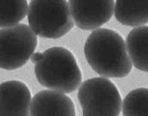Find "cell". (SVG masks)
I'll return each mask as SVG.
<instances>
[{
    "label": "cell",
    "mask_w": 148,
    "mask_h": 116,
    "mask_svg": "<svg viewBox=\"0 0 148 116\" xmlns=\"http://www.w3.org/2000/svg\"><path fill=\"white\" fill-rule=\"evenodd\" d=\"M31 94L22 82L0 84V116H30Z\"/></svg>",
    "instance_id": "52a82bcc"
},
{
    "label": "cell",
    "mask_w": 148,
    "mask_h": 116,
    "mask_svg": "<svg viewBox=\"0 0 148 116\" xmlns=\"http://www.w3.org/2000/svg\"><path fill=\"white\" fill-rule=\"evenodd\" d=\"M42 52H36L32 55V56L30 57V60L34 64H36L39 60L42 59Z\"/></svg>",
    "instance_id": "4fadbf2b"
},
{
    "label": "cell",
    "mask_w": 148,
    "mask_h": 116,
    "mask_svg": "<svg viewBox=\"0 0 148 116\" xmlns=\"http://www.w3.org/2000/svg\"><path fill=\"white\" fill-rule=\"evenodd\" d=\"M122 113L124 116H148V88L130 92L123 100Z\"/></svg>",
    "instance_id": "7c38bea8"
},
{
    "label": "cell",
    "mask_w": 148,
    "mask_h": 116,
    "mask_svg": "<svg viewBox=\"0 0 148 116\" xmlns=\"http://www.w3.org/2000/svg\"><path fill=\"white\" fill-rule=\"evenodd\" d=\"M27 17L36 35L45 38H62L74 25L67 0H31Z\"/></svg>",
    "instance_id": "3957f363"
},
{
    "label": "cell",
    "mask_w": 148,
    "mask_h": 116,
    "mask_svg": "<svg viewBox=\"0 0 148 116\" xmlns=\"http://www.w3.org/2000/svg\"><path fill=\"white\" fill-rule=\"evenodd\" d=\"M84 51L90 66L100 76L123 78L131 72L133 64L126 43L114 30H94L86 40Z\"/></svg>",
    "instance_id": "6da1fadb"
},
{
    "label": "cell",
    "mask_w": 148,
    "mask_h": 116,
    "mask_svg": "<svg viewBox=\"0 0 148 116\" xmlns=\"http://www.w3.org/2000/svg\"><path fill=\"white\" fill-rule=\"evenodd\" d=\"M34 71L39 84L62 93L76 90L82 80L76 58L64 47H52L45 51L42 59L35 64Z\"/></svg>",
    "instance_id": "7a4b0ae2"
},
{
    "label": "cell",
    "mask_w": 148,
    "mask_h": 116,
    "mask_svg": "<svg viewBox=\"0 0 148 116\" xmlns=\"http://www.w3.org/2000/svg\"><path fill=\"white\" fill-rule=\"evenodd\" d=\"M30 116H76L69 96L55 90H42L31 101Z\"/></svg>",
    "instance_id": "ba28073f"
},
{
    "label": "cell",
    "mask_w": 148,
    "mask_h": 116,
    "mask_svg": "<svg viewBox=\"0 0 148 116\" xmlns=\"http://www.w3.org/2000/svg\"><path fill=\"white\" fill-rule=\"evenodd\" d=\"M128 55L137 69L148 72V26H141L130 32L126 40Z\"/></svg>",
    "instance_id": "30bf717a"
},
{
    "label": "cell",
    "mask_w": 148,
    "mask_h": 116,
    "mask_svg": "<svg viewBox=\"0 0 148 116\" xmlns=\"http://www.w3.org/2000/svg\"><path fill=\"white\" fill-rule=\"evenodd\" d=\"M28 10L27 0H0V27L18 24L25 18Z\"/></svg>",
    "instance_id": "8fae6325"
},
{
    "label": "cell",
    "mask_w": 148,
    "mask_h": 116,
    "mask_svg": "<svg viewBox=\"0 0 148 116\" xmlns=\"http://www.w3.org/2000/svg\"><path fill=\"white\" fill-rule=\"evenodd\" d=\"M115 18L120 24L138 27L148 23V0H116Z\"/></svg>",
    "instance_id": "9c48e42d"
},
{
    "label": "cell",
    "mask_w": 148,
    "mask_h": 116,
    "mask_svg": "<svg viewBox=\"0 0 148 116\" xmlns=\"http://www.w3.org/2000/svg\"><path fill=\"white\" fill-rule=\"evenodd\" d=\"M37 43L36 33L25 24L0 29V68L15 70L25 65Z\"/></svg>",
    "instance_id": "5b68a950"
},
{
    "label": "cell",
    "mask_w": 148,
    "mask_h": 116,
    "mask_svg": "<svg viewBox=\"0 0 148 116\" xmlns=\"http://www.w3.org/2000/svg\"><path fill=\"white\" fill-rule=\"evenodd\" d=\"M73 20L78 27L92 30L106 24L114 13V0H69Z\"/></svg>",
    "instance_id": "8992f818"
},
{
    "label": "cell",
    "mask_w": 148,
    "mask_h": 116,
    "mask_svg": "<svg viewBox=\"0 0 148 116\" xmlns=\"http://www.w3.org/2000/svg\"><path fill=\"white\" fill-rule=\"evenodd\" d=\"M78 98L83 116H119L121 98L116 85L104 77L86 80L79 88Z\"/></svg>",
    "instance_id": "277c9868"
}]
</instances>
